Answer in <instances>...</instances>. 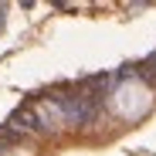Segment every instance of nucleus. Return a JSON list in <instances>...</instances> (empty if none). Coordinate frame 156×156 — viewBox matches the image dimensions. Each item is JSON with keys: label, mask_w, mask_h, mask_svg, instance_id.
I'll return each instance as SVG.
<instances>
[{"label": "nucleus", "mask_w": 156, "mask_h": 156, "mask_svg": "<svg viewBox=\"0 0 156 156\" xmlns=\"http://www.w3.org/2000/svg\"><path fill=\"white\" fill-rule=\"evenodd\" d=\"M109 105H112V112H115L119 119L136 122V119H143V115L153 109V92L146 88L143 78H126V82L112 92Z\"/></svg>", "instance_id": "1"}]
</instances>
